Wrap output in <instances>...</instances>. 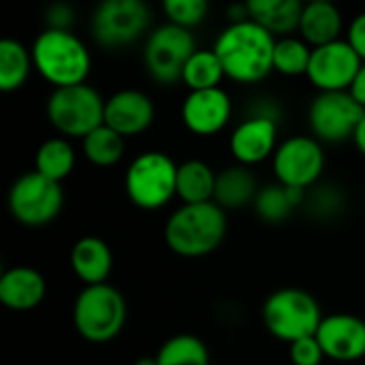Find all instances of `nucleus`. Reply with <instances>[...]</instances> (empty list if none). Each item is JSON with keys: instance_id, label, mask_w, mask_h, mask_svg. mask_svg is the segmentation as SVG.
Segmentation results:
<instances>
[{"instance_id": "11", "label": "nucleus", "mask_w": 365, "mask_h": 365, "mask_svg": "<svg viewBox=\"0 0 365 365\" xmlns=\"http://www.w3.org/2000/svg\"><path fill=\"white\" fill-rule=\"evenodd\" d=\"M365 109L349 90L319 92L308 109V124L321 143H342L355 137Z\"/></svg>"}, {"instance_id": "39", "label": "nucleus", "mask_w": 365, "mask_h": 365, "mask_svg": "<svg viewBox=\"0 0 365 365\" xmlns=\"http://www.w3.org/2000/svg\"><path fill=\"white\" fill-rule=\"evenodd\" d=\"M242 2H244V0H242Z\"/></svg>"}, {"instance_id": "18", "label": "nucleus", "mask_w": 365, "mask_h": 365, "mask_svg": "<svg viewBox=\"0 0 365 365\" xmlns=\"http://www.w3.org/2000/svg\"><path fill=\"white\" fill-rule=\"evenodd\" d=\"M47 284L41 272L17 265L0 276V304L13 312H30L45 299Z\"/></svg>"}, {"instance_id": "28", "label": "nucleus", "mask_w": 365, "mask_h": 365, "mask_svg": "<svg viewBox=\"0 0 365 365\" xmlns=\"http://www.w3.org/2000/svg\"><path fill=\"white\" fill-rule=\"evenodd\" d=\"M156 361L158 365H210V349L192 334H178L158 349Z\"/></svg>"}, {"instance_id": "33", "label": "nucleus", "mask_w": 365, "mask_h": 365, "mask_svg": "<svg viewBox=\"0 0 365 365\" xmlns=\"http://www.w3.org/2000/svg\"><path fill=\"white\" fill-rule=\"evenodd\" d=\"M73 21V9L64 2H56L47 11V28H58V30H68Z\"/></svg>"}, {"instance_id": "8", "label": "nucleus", "mask_w": 365, "mask_h": 365, "mask_svg": "<svg viewBox=\"0 0 365 365\" xmlns=\"http://www.w3.org/2000/svg\"><path fill=\"white\" fill-rule=\"evenodd\" d=\"M9 212L11 216L30 229H38L58 218L64 205L62 184L53 182L38 171L19 175L9 190Z\"/></svg>"}, {"instance_id": "17", "label": "nucleus", "mask_w": 365, "mask_h": 365, "mask_svg": "<svg viewBox=\"0 0 365 365\" xmlns=\"http://www.w3.org/2000/svg\"><path fill=\"white\" fill-rule=\"evenodd\" d=\"M154 118L156 107L141 90H120L105 101V124L124 139L145 133Z\"/></svg>"}, {"instance_id": "9", "label": "nucleus", "mask_w": 365, "mask_h": 365, "mask_svg": "<svg viewBox=\"0 0 365 365\" xmlns=\"http://www.w3.org/2000/svg\"><path fill=\"white\" fill-rule=\"evenodd\" d=\"M195 51L197 43L188 28L165 24L148 36L143 62L154 81L160 86H175L182 81L184 66Z\"/></svg>"}, {"instance_id": "27", "label": "nucleus", "mask_w": 365, "mask_h": 365, "mask_svg": "<svg viewBox=\"0 0 365 365\" xmlns=\"http://www.w3.org/2000/svg\"><path fill=\"white\" fill-rule=\"evenodd\" d=\"M81 141H83L81 143L83 154L94 167H103V169L113 167L124 156V137L113 128H109L107 124H101L98 128L88 133Z\"/></svg>"}, {"instance_id": "4", "label": "nucleus", "mask_w": 365, "mask_h": 365, "mask_svg": "<svg viewBox=\"0 0 365 365\" xmlns=\"http://www.w3.org/2000/svg\"><path fill=\"white\" fill-rule=\"evenodd\" d=\"M126 317L124 295L107 282L83 287L73 306V325L92 344H105L118 338L126 325Z\"/></svg>"}, {"instance_id": "23", "label": "nucleus", "mask_w": 365, "mask_h": 365, "mask_svg": "<svg viewBox=\"0 0 365 365\" xmlns=\"http://www.w3.org/2000/svg\"><path fill=\"white\" fill-rule=\"evenodd\" d=\"M308 190L284 186V184H269L263 186L255 199V212L263 222L269 225H280L284 222L302 203H306Z\"/></svg>"}, {"instance_id": "26", "label": "nucleus", "mask_w": 365, "mask_h": 365, "mask_svg": "<svg viewBox=\"0 0 365 365\" xmlns=\"http://www.w3.org/2000/svg\"><path fill=\"white\" fill-rule=\"evenodd\" d=\"M32 64V51H28L17 38H2L0 41V90L15 92L19 90Z\"/></svg>"}, {"instance_id": "21", "label": "nucleus", "mask_w": 365, "mask_h": 365, "mask_svg": "<svg viewBox=\"0 0 365 365\" xmlns=\"http://www.w3.org/2000/svg\"><path fill=\"white\" fill-rule=\"evenodd\" d=\"M248 19L257 21L274 36H289L299 28L304 0H244Z\"/></svg>"}, {"instance_id": "10", "label": "nucleus", "mask_w": 365, "mask_h": 365, "mask_svg": "<svg viewBox=\"0 0 365 365\" xmlns=\"http://www.w3.org/2000/svg\"><path fill=\"white\" fill-rule=\"evenodd\" d=\"M150 21L145 0H101L92 15V36L109 49L126 47L145 34Z\"/></svg>"}, {"instance_id": "13", "label": "nucleus", "mask_w": 365, "mask_h": 365, "mask_svg": "<svg viewBox=\"0 0 365 365\" xmlns=\"http://www.w3.org/2000/svg\"><path fill=\"white\" fill-rule=\"evenodd\" d=\"M364 60L351 47L349 41H334L321 47H312L308 79L321 92H340L349 90L361 68Z\"/></svg>"}, {"instance_id": "36", "label": "nucleus", "mask_w": 365, "mask_h": 365, "mask_svg": "<svg viewBox=\"0 0 365 365\" xmlns=\"http://www.w3.org/2000/svg\"><path fill=\"white\" fill-rule=\"evenodd\" d=\"M353 141H355L357 150H359V152L365 156V113H364V118H361V122H359V126H357V130H355Z\"/></svg>"}, {"instance_id": "14", "label": "nucleus", "mask_w": 365, "mask_h": 365, "mask_svg": "<svg viewBox=\"0 0 365 365\" xmlns=\"http://www.w3.org/2000/svg\"><path fill=\"white\" fill-rule=\"evenodd\" d=\"M317 340L327 359L353 364L365 357V321L355 314H329L323 319Z\"/></svg>"}, {"instance_id": "37", "label": "nucleus", "mask_w": 365, "mask_h": 365, "mask_svg": "<svg viewBox=\"0 0 365 365\" xmlns=\"http://www.w3.org/2000/svg\"><path fill=\"white\" fill-rule=\"evenodd\" d=\"M133 365H158V361H156V357H141Z\"/></svg>"}, {"instance_id": "31", "label": "nucleus", "mask_w": 365, "mask_h": 365, "mask_svg": "<svg viewBox=\"0 0 365 365\" xmlns=\"http://www.w3.org/2000/svg\"><path fill=\"white\" fill-rule=\"evenodd\" d=\"M210 11V0H163V13L167 15L169 24L182 28L199 26Z\"/></svg>"}, {"instance_id": "15", "label": "nucleus", "mask_w": 365, "mask_h": 365, "mask_svg": "<svg viewBox=\"0 0 365 365\" xmlns=\"http://www.w3.org/2000/svg\"><path fill=\"white\" fill-rule=\"evenodd\" d=\"M229 148L233 158L246 167L259 165L274 156L278 148V124L274 113H255L246 118L231 133Z\"/></svg>"}, {"instance_id": "6", "label": "nucleus", "mask_w": 365, "mask_h": 365, "mask_svg": "<svg viewBox=\"0 0 365 365\" xmlns=\"http://www.w3.org/2000/svg\"><path fill=\"white\" fill-rule=\"evenodd\" d=\"M178 186V165L165 152H143L126 169L124 190L139 210H160L173 197Z\"/></svg>"}, {"instance_id": "1", "label": "nucleus", "mask_w": 365, "mask_h": 365, "mask_svg": "<svg viewBox=\"0 0 365 365\" xmlns=\"http://www.w3.org/2000/svg\"><path fill=\"white\" fill-rule=\"evenodd\" d=\"M276 36L252 19L233 21L216 38L225 75L237 83H257L274 71Z\"/></svg>"}, {"instance_id": "34", "label": "nucleus", "mask_w": 365, "mask_h": 365, "mask_svg": "<svg viewBox=\"0 0 365 365\" xmlns=\"http://www.w3.org/2000/svg\"><path fill=\"white\" fill-rule=\"evenodd\" d=\"M346 41L351 43V47L357 51V56L365 62V11L364 13H359V15L351 21Z\"/></svg>"}, {"instance_id": "7", "label": "nucleus", "mask_w": 365, "mask_h": 365, "mask_svg": "<svg viewBox=\"0 0 365 365\" xmlns=\"http://www.w3.org/2000/svg\"><path fill=\"white\" fill-rule=\"evenodd\" d=\"M47 120L62 135L83 139L105 124V101L88 83L53 88L47 98Z\"/></svg>"}, {"instance_id": "35", "label": "nucleus", "mask_w": 365, "mask_h": 365, "mask_svg": "<svg viewBox=\"0 0 365 365\" xmlns=\"http://www.w3.org/2000/svg\"><path fill=\"white\" fill-rule=\"evenodd\" d=\"M349 92L353 94V98L365 109V62L361 64V68H359V73H357L353 86L349 88Z\"/></svg>"}, {"instance_id": "12", "label": "nucleus", "mask_w": 365, "mask_h": 365, "mask_svg": "<svg viewBox=\"0 0 365 365\" xmlns=\"http://www.w3.org/2000/svg\"><path fill=\"white\" fill-rule=\"evenodd\" d=\"M325 169V152L317 137H289L274 152V173L280 184L308 190Z\"/></svg>"}, {"instance_id": "20", "label": "nucleus", "mask_w": 365, "mask_h": 365, "mask_svg": "<svg viewBox=\"0 0 365 365\" xmlns=\"http://www.w3.org/2000/svg\"><path fill=\"white\" fill-rule=\"evenodd\" d=\"M342 15L331 0H314L306 2L299 19V36L310 47H321L340 38L342 32Z\"/></svg>"}, {"instance_id": "2", "label": "nucleus", "mask_w": 365, "mask_h": 365, "mask_svg": "<svg viewBox=\"0 0 365 365\" xmlns=\"http://www.w3.org/2000/svg\"><path fill=\"white\" fill-rule=\"evenodd\" d=\"M227 235V212L214 203H184L165 222V244L184 259H201L218 250Z\"/></svg>"}, {"instance_id": "16", "label": "nucleus", "mask_w": 365, "mask_h": 365, "mask_svg": "<svg viewBox=\"0 0 365 365\" xmlns=\"http://www.w3.org/2000/svg\"><path fill=\"white\" fill-rule=\"evenodd\" d=\"M231 111V98L222 88L190 90L182 103V122L190 133L212 137L229 124Z\"/></svg>"}, {"instance_id": "22", "label": "nucleus", "mask_w": 365, "mask_h": 365, "mask_svg": "<svg viewBox=\"0 0 365 365\" xmlns=\"http://www.w3.org/2000/svg\"><path fill=\"white\" fill-rule=\"evenodd\" d=\"M259 190H261L259 182L250 171V167L237 163L216 173L214 203H218L222 210H240L255 203Z\"/></svg>"}, {"instance_id": "38", "label": "nucleus", "mask_w": 365, "mask_h": 365, "mask_svg": "<svg viewBox=\"0 0 365 365\" xmlns=\"http://www.w3.org/2000/svg\"><path fill=\"white\" fill-rule=\"evenodd\" d=\"M306 2H314V0H306ZM331 2H334V0H331Z\"/></svg>"}, {"instance_id": "24", "label": "nucleus", "mask_w": 365, "mask_h": 365, "mask_svg": "<svg viewBox=\"0 0 365 365\" xmlns=\"http://www.w3.org/2000/svg\"><path fill=\"white\" fill-rule=\"evenodd\" d=\"M216 173L212 167L199 158H190L178 165V186L175 192L182 203H207L214 201Z\"/></svg>"}, {"instance_id": "32", "label": "nucleus", "mask_w": 365, "mask_h": 365, "mask_svg": "<svg viewBox=\"0 0 365 365\" xmlns=\"http://www.w3.org/2000/svg\"><path fill=\"white\" fill-rule=\"evenodd\" d=\"M289 357L293 365H321L325 357L317 336H308V338H302V340H295L289 344Z\"/></svg>"}, {"instance_id": "30", "label": "nucleus", "mask_w": 365, "mask_h": 365, "mask_svg": "<svg viewBox=\"0 0 365 365\" xmlns=\"http://www.w3.org/2000/svg\"><path fill=\"white\" fill-rule=\"evenodd\" d=\"M312 47L299 36H278L274 47V71L287 77H299L308 73Z\"/></svg>"}, {"instance_id": "29", "label": "nucleus", "mask_w": 365, "mask_h": 365, "mask_svg": "<svg viewBox=\"0 0 365 365\" xmlns=\"http://www.w3.org/2000/svg\"><path fill=\"white\" fill-rule=\"evenodd\" d=\"M225 68L214 49H197L190 60L184 66L182 81L190 90H210V88H220Z\"/></svg>"}, {"instance_id": "5", "label": "nucleus", "mask_w": 365, "mask_h": 365, "mask_svg": "<svg viewBox=\"0 0 365 365\" xmlns=\"http://www.w3.org/2000/svg\"><path fill=\"white\" fill-rule=\"evenodd\" d=\"M323 319L319 302L304 289H278L263 304V325L280 342L317 336Z\"/></svg>"}, {"instance_id": "3", "label": "nucleus", "mask_w": 365, "mask_h": 365, "mask_svg": "<svg viewBox=\"0 0 365 365\" xmlns=\"http://www.w3.org/2000/svg\"><path fill=\"white\" fill-rule=\"evenodd\" d=\"M32 62L38 75L53 88L86 83L92 58L71 30L45 28L32 45Z\"/></svg>"}, {"instance_id": "19", "label": "nucleus", "mask_w": 365, "mask_h": 365, "mask_svg": "<svg viewBox=\"0 0 365 365\" xmlns=\"http://www.w3.org/2000/svg\"><path fill=\"white\" fill-rule=\"evenodd\" d=\"M68 261H71L73 274L83 282V287L107 282L111 267H113L111 248L107 246L105 240L96 235H86L77 240L75 246L71 248Z\"/></svg>"}, {"instance_id": "25", "label": "nucleus", "mask_w": 365, "mask_h": 365, "mask_svg": "<svg viewBox=\"0 0 365 365\" xmlns=\"http://www.w3.org/2000/svg\"><path fill=\"white\" fill-rule=\"evenodd\" d=\"M75 160H77L75 150L68 143V139L51 137L38 145V150L34 154V171L62 184V180H66L73 173Z\"/></svg>"}]
</instances>
